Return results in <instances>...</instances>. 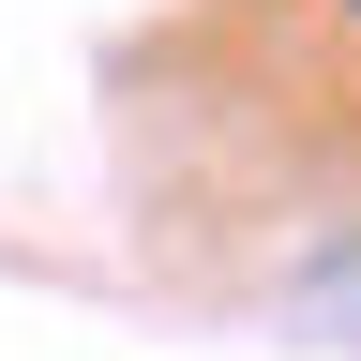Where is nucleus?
I'll return each mask as SVG.
<instances>
[{"instance_id":"obj_1","label":"nucleus","mask_w":361,"mask_h":361,"mask_svg":"<svg viewBox=\"0 0 361 361\" xmlns=\"http://www.w3.org/2000/svg\"><path fill=\"white\" fill-rule=\"evenodd\" d=\"M346 16H361V0H346Z\"/></svg>"}]
</instances>
